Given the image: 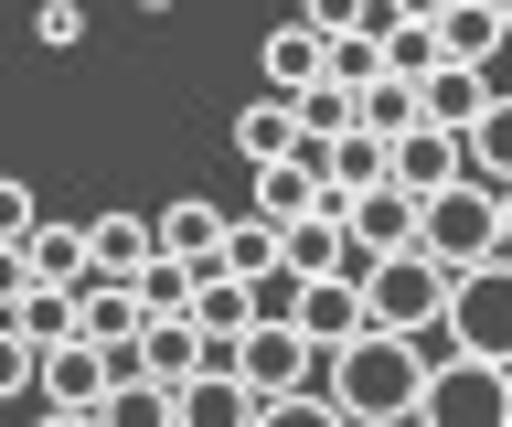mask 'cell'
Here are the masks:
<instances>
[{
    "label": "cell",
    "mask_w": 512,
    "mask_h": 427,
    "mask_svg": "<svg viewBox=\"0 0 512 427\" xmlns=\"http://www.w3.org/2000/svg\"><path fill=\"white\" fill-rule=\"evenodd\" d=\"M427 374H438V353H427V342H406V331H352L342 353L320 363V395H331L352 427H416Z\"/></svg>",
    "instance_id": "6da1fadb"
},
{
    "label": "cell",
    "mask_w": 512,
    "mask_h": 427,
    "mask_svg": "<svg viewBox=\"0 0 512 427\" xmlns=\"http://www.w3.org/2000/svg\"><path fill=\"white\" fill-rule=\"evenodd\" d=\"M416 246H427L448 278L512 257V246H502V182H448V193H427V203H416Z\"/></svg>",
    "instance_id": "7a4b0ae2"
},
{
    "label": "cell",
    "mask_w": 512,
    "mask_h": 427,
    "mask_svg": "<svg viewBox=\"0 0 512 427\" xmlns=\"http://www.w3.org/2000/svg\"><path fill=\"white\" fill-rule=\"evenodd\" d=\"M448 289H459V278H448L427 246L363 267V310H374V331H406V342H438V331H448Z\"/></svg>",
    "instance_id": "3957f363"
},
{
    "label": "cell",
    "mask_w": 512,
    "mask_h": 427,
    "mask_svg": "<svg viewBox=\"0 0 512 427\" xmlns=\"http://www.w3.org/2000/svg\"><path fill=\"white\" fill-rule=\"evenodd\" d=\"M416 427H512V363L438 353V374H427V406H416Z\"/></svg>",
    "instance_id": "277c9868"
},
{
    "label": "cell",
    "mask_w": 512,
    "mask_h": 427,
    "mask_svg": "<svg viewBox=\"0 0 512 427\" xmlns=\"http://www.w3.org/2000/svg\"><path fill=\"white\" fill-rule=\"evenodd\" d=\"M448 353H480V363H512V257L491 267H459V289H448Z\"/></svg>",
    "instance_id": "5b68a950"
},
{
    "label": "cell",
    "mask_w": 512,
    "mask_h": 427,
    "mask_svg": "<svg viewBox=\"0 0 512 427\" xmlns=\"http://www.w3.org/2000/svg\"><path fill=\"white\" fill-rule=\"evenodd\" d=\"M320 363H331V353H320L299 321H256L246 342H235V374L256 385V406H278V395H320Z\"/></svg>",
    "instance_id": "8992f818"
},
{
    "label": "cell",
    "mask_w": 512,
    "mask_h": 427,
    "mask_svg": "<svg viewBox=\"0 0 512 427\" xmlns=\"http://www.w3.org/2000/svg\"><path fill=\"white\" fill-rule=\"evenodd\" d=\"M107 395H118V353H107V342H54V353H43V406L96 417Z\"/></svg>",
    "instance_id": "52a82bcc"
},
{
    "label": "cell",
    "mask_w": 512,
    "mask_h": 427,
    "mask_svg": "<svg viewBox=\"0 0 512 427\" xmlns=\"http://www.w3.org/2000/svg\"><path fill=\"white\" fill-rule=\"evenodd\" d=\"M150 225H160V257H182L192 278H214V267H224V235H235V214H224V203H203V193H182L171 214H150Z\"/></svg>",
    "instance_id": "ba28073f"
},
{
    "label": "cell",
    "mask_w": 512,
    "mask_h": 427,
    "mask_svg": "<svg viewBox=\"0 0 512 427\" xmlns=\"http://www.w3.org/2000/svg\"><path fill=\"white\" fill-rule=\"evenodd\" d=\"M395 182H406L416 203L448 193V182H470V139H459V129H406V139H395Z\"/></svg>",
    "instance_id": "9c48e42d"
},
{
    "label": "cell",
    "mask_w": 512,
    "mask_h": 427,
    "mask_svg": "<svg viewBox=\"0 0 512 427\" xmlns=\"http://www.w3.org/2000/svg\"><path fill=\"white\" fill-rule=\"evenodd\" d=\"M352 246H363V257H406L416 246V193L406 182H374V193H352Z\"/></svg>",
    "instance_id": "30bf717a"
},
{
    "label": "cell",
    "mask_w": 512,
    "mask_h": 427,
    "mask_svg": "<svg viewBox=\"0 0 512 427\" xmlns=\"http://www.w3.org/2000/svg\"><path fill=\"white\" fill-rule=\"evenodd\" d=\"M86 257H96V278H128V289H139V278L160 267V225H150V214H96Z\"/></svg>",
    "instance_id": "8fae6325"
},
{
    "label": "cell",
    "mask_w": 512,
    "mask_h": 427,
    "mask_svg": "<svg viewBox=\"0 0 512 427\" xmlns=\"http://www.w3.org/2000/svg\"><path fill=\"white\" fill-rule=\"evenodd\" d=\"M438 43H448V65L491 75V65H502V54H512V22H502V0H448Z\"/></svg>",
    "instance_id": "7c38bea8"
},
{
    "label": "cell",
    "mask_w": 512,
    "mask_h": 427,
    "mask_svg": "<svg viewBox=\"0 0 512 427\" xmlns=\"http://www.w3.org/2000/svg\"><path fill=\"white\" fill-rule=\"evenodd\" d=\"M256 75H267V97H299V86L331 75V43H320L310 22H278V33L256 43Z\"/></svg>",
    "instance_id": "4fadbf2b"
},
{
    "label": "cell",
    "mask_w": 512,
    "mask_h": 427,
    "mask_svg": "<svg viewBox=\"0 0 512 427\" xmlns=\"http://www.w3.org/2000/svg\"><path fill=\"white\" fill-rule=\"evenodd\" d=\"M416 97H427V129H459V139H470V129H480V107L502 97V75H470V65H438V75H427V86H416Z\"/></svg>",
    "instance_id": "5bb4252c"
},
{
    "label": "cell",
    "mask_w": 512,
    "mask_h": 427,
    "mask_svg": "<svg viewBox=\"0 0 512 427\" xmlns=\"http://www.w3.org/2000/svg\"><path fill=\"white\" fill-rule=\"evenodd\" d=\"M288 150H299V107H288V97L235 107V161H246V171H278Z\"/></svg>",
    "instance_id": "9a60e30c"
},
{
    "label": "cell",
    "mask_w": 512,
    "mask_h": 427,
    "mask_svg": "<svg viewBox=\"0 0 512 427\" xmlns=\"http://www.w3.org/2000/svg\"><path fill=\"white\" fill-rule=\"evenodd\" d=\"M203 363H214V342H203L192 321H150V331H139V374H150V385H171V395H182Z\"/></svg>",
    "instance_id": "2e32d148"
},
{
    "label": "cell",
    "mask_w": 512,
    "mask_h": 427,
    "mask_svg": "<svg viewBox=\"0 0 512 427\" xmlns=\"http://www.w3.org/2000/svg\"><path fill=\"white\" fill-rule=\"evenodd\" d=\"M192 331H203V342H246L256 331V278H203V289H192Z\"/></svg>",
    "instance_id": "e0dca14e"
},
{
    "label": "cell",
    "mask_w": 512,
    "mask_h": 427,
    "mask_svg": "<svg viewBox=\"0 0 512 427\" xmlns=\"http://www.w3.org/2000/svg\"><path fill=\"white\" fill-rule=\"evenodd\" d=\"M171 406H182V427H256V385L246 374H192Z\"/></svg>",
    "instance_id": "ac0fdd59"
},
{
    "label": "cell",
    "mask_w": 512,
    "mask_h": 427,
    "mask_svg": "<svg viewBox=\"0 0 512 427\" xmlns=\"http://www.w3.org/2000/svg\"><path fill=\"white\" fill-rule=\"evenodd\" d=\"M11 331L54 353V342H86V310H75V289H54V278H32V299L11 310Z\"/></svg>",
    "instance_id": "d6986e66"
},
{
    "label": "cell",
    "mask_w": 512,
    "mask_h": 427,
    "mask_svg": "<svg viewBox=\"0 0 512 427\" xmlns=\"http://www.w3.org/2000/svg\"><path fill=\"white\" fill-rule=\"evenodd\" d=\"M32 278H54V289H86L96 278V257H86V225H32Z\"/></svg>",
    "instance_id": "ffe728a7"
},
{
    "label": "cell",
    "mask_w": 512,
    "mask_h": 427,
    "mask_svg": "<svg viewBox=\"0 0 512 427\" xmlns=\"http://www.w3.org/2000/svg\"><path fill=\"white\" fill-rule=\"evenodd\" d=\"M470 182H502L512 193V86L480 107V129H470Z\"/></svg>",
    "instance_id": "44dd1931"
},
{
    "label": "cell",
    "mask_w": 512,
    "mask_h": 427,
    "mask_svg": "<svg viewBox=\"0 0 512 427\" xmlns=\"http://www.w3.org/2000/svg\"><path fill=\"white\" fill-rule=\"evenodd\" d=\"M438 65H448L438 22H395V33H384V75H395V86H427Z\"/></svg>",
    "instance_id": "7402d4cb"
},
{
    "label": "cell",
    "mask_w": 512,
    "mask_h": 427,
    "mask_svg": "<svg viewBox=\"0 0 512 427\" xmlns=\"http://www.w3.org/2000/svg\"><path fill=\"white\" fill-rule=\"evenodd\" d=\"M267 267H288V235L267 225V214H235V235H224V278H267Z\"/></svg>",
    "instance_id": "603a6c76"
},
{
    "label": "cell",
    "mask_w": 512,
    "mask_h": 427,
    "mask_svg": "<svg viewBox=\"0 0 512 427\" xmlns=\"http://www.w3.org/2000/svg\"><path fill=\"white\" fill-rule=\"evenodd\" d=\"M96 427H182V406H171V385H150V374H128L107 406H96Z\"/></svg>",
    "instance_id": "cb8c5ba5"
},
{
    "label": "cell",
    "mask_w": 512,
    "mask_h": 427,
    "mask_svg": "<svg viewBox=\"0 0 512 427\" xmlns=\"http://www.w3.org/2000/svg\"><path fill=\"white\" fill-rule=\"evenodd\" d=\"M363 129H374V139H406V129H427V97L384 75V86H363Z\"/></svg>",
    "instance_id": "d4e9b609"
},
{
    "label": "cell",
    "mask_w": 512,
    "mask_h": 427,
    "mask_svg": "<svg viewBox=\"0 0 512 427\" xmlns=\"http://www.w3.org/2000/svg\"><path fill=\"white\" fill-rule=\"evenodd\" d=\"M192 289H203V278H192L182 257H160L150 278H139V299H150V321H192Z\"/></svg>",
    "instance_id": "484cf974"
},
{
    "label": "cell",
    "mask_w": 512,
    "mask_h": 427,
    "mask_svg": "<svg viewBox=\"0 0 512 427\" xmlns=\"http://www.w3.org/2000/svg\"><path fill=\"white\" fill-rule=\"evenodd\" d=\"M11 395H43V342H22V331L0 321V406Z\"/></svg>",
    "instance_id": "4316f807"
},
{
    "label": "cell",
    "mask_w": 512,
    "mask_h": 427,
    "mask_svg": "<svg viewBox=\"0 0 512 427\" xmlns=\"http://www.w3.org/2000/svg\"><path fill=\"white\" fill-rule=\"evenodd\" d=\"M331 86H352V97L384 86V43H374V33H342V43H331Z\"/></svg>",
    "instance_id": "83f0119b"
},
{
    "label": "cell",
    "mask_w": 512,
    "mask_h": 427,
    "mask_svg": "<svg viewBox=\"0 0 512 427\" xmlns=\"http://www.w3.org/2000/svg\"><path fill=\"white\" fill-rule=\"evenodd\" d=\"M32 43L43 54H75L86 43V0H32Z\"/></svg>",
    "instance_id": "f1b7e54d"
},
{
    "label": "cell",
    "mask_w": 512,
    "mask_h": 427,
    "mask_svg": "<svg viewBox=\"0 0 512 427\" xmlns=\"http://www.w3.org/2000/svg\"><path fill=\"white\" fill-rule=\"evenodd\" d=\"M32 225H43L32 182H22V171H0V246H32Z\"/></svg>",
    "instance_id": "f546056e"
},
{
    "label": "cell",
    "mask_w": 512,
    "mask_h": 427,
    "mask_svg": "<svg viewBox=\"0 0 512 427\" xmlns=\"http://www.w3.org/2000/svg\"><path fill=\"white\" fill-rule=\"evenodd\" d=\"M256 427H352L331 395H278V406H256Z\"/></svg>",
    "instance_id": "4dcf8cb0"
},
{
    "label": "cell",
    "mask_w": 512,
    "mask_h": 427,
    "mask_svg": "<svg viewBox=\"0 0 512 427\" xmlns=\"http://www.w3.org/2000/svg\"><path fill=\"white\" fill-rule=\"evenodd\" d=\"M22 299H32V257H22V246H0V321H11Z\"/></svg>",
    "instance_id": "1f68e13d"
},
{
    "label": "cell",
    "mask_w": 512,
    "mask_h": 427,
    "mask_svg": "<svg viewBox=\"0 0 512 427\" xmlns=\"http://www.w3.org/2000/svg\"><path fill=\"white\" fill-rule=\"evenodd\" d=\"M43 427H96V417H64V406H43Z\"/></svg>",
    "instance_id": "d6a6232c"
},
{
    "label": "cell",
    "mask_w": 512,
    "mask_h": 427,
    "mask_svg": "<svg viewBox=\"0 0 512 427\" xmlns=\"http://www.w3.org/2000/svg\"><path fill=\"white\" fill-rule=\"evenodd\" d=\"M502 246H512V193H502Z\"/></svg>",
    "instance_id": "836d02e7"
},
{
    "label": "cell",
    "mask_w": 512,
    "mask_h": 427,
    "mask_svg": "<svg viewBox=\"0 0 512 427\" xmlns=\"http://www.w3.org/2000/svg\"><path fill=\"white\" fill-rule=\"evenodd\" d=\"M139 11H171V0H139Z\"/></svg>",
    "instance_id": "e575fe53"
},
{
    "label": "cell",
    "mask_w": 512,
    "mask_h": 427,
    "mask_svg": "<svg viewBox=\"0 0 512 427\" xmlns=\"http://www.w3.org/2000/svg\"><path fill=\"white\" fill-rule=\"evenodd\" d=\"M502 86H512V54H502Z\"/></svg>",
    "instance_id": "d590c367"
},
{
    "label": "cell",
    "mask_w": 512,
    "mask_h": 427,
    "mask_svg": "<svg viewBox=\"0 0 512 427\" xmlns=\"http://www.w3.org/2000/svg\"><path fill=\"white\" fill-rule=\"evenodd\" d=\"M502 22H512V0H502Z\"/></svg>",
    "instance_id": "8d00e7d4"
}]
</instances>
